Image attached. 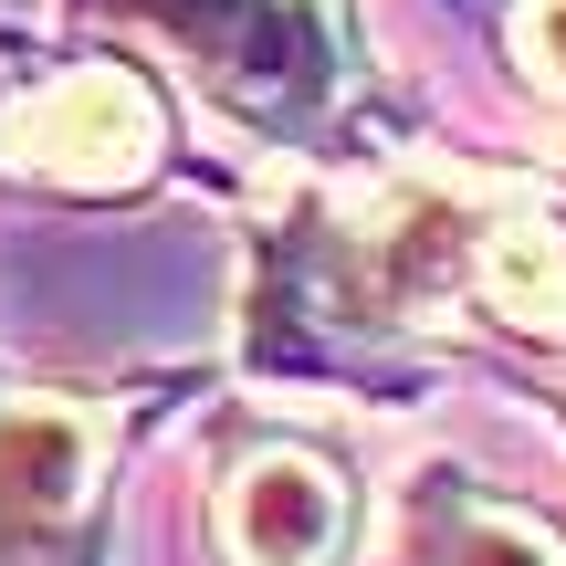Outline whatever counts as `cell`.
Returning a JSON list of instances; mask_svg holds the SVG:
<instances>
[{
  "label": "cell",
  "mask_w": 566,
  "mask_h": 566,
  "mask_svg": "<svg viewBox=\"0 0 566 566\" xmlns=\"http://www.w3.org/2000/svg\"><path fill=\"white\" fill-rule=\"evenodd\" d=\"M158 158H168L158 84L126 74V63H105V53L95 63H63V74H42L32 95L0 105V168H11V179L116 200V189H137Z\"/></svg>",
  "instance_id": "6da1fadb"
},
{
  "label": "cell",
  "mask_w": 566,
  "mask_h": 566,
  "mask_svg": "<svg viewBox=\"0 0 566 566\" xmlns=\"http://www.w3.org/2000/svg\"><path fill=\"white\" fill-rule=\"evenodd\" d=\"M367 535V483L325 441H252L210 472V556L221 566H346Z\"/></svg>",
  "instance_id": "7a4b0ae2"
},
{
  "label": "cell",
  "mask_w": 566,
  "mask_h": 566,
  "mask_svg": "<svg viewBox=\"0 0 566 566\" xmlns=\"http://www.w3.org/2000/svg\"><path fill=\"white\" fill-rule=\"evenodd\" d=\"M116 420L53 388H0V566H42L95 514Z\"/></svg>",
  "instance_id": "3957f363"
},
{
  "label": "cell",
  "mask_w": 566,
  "mask_h": 566,
  "mask_svg": "<svg viewBox=\"0 0 566 566\" xmlns=\"http://www.w3.org/2000/svg\"><path fill=\"white\" fill-rule=\"evenodd\" d=\"M409 566H566V525H546L535 504L472 483V472L430 462L409 483V525H399Z\"/></svg>",
  "instance_id": "277c9868"
},
{
  "label": "cell",
  "mask_w": 566,
  "mask_h": 566,
  "mask_svg": "<svg viewBox=\"0 0 566 566\" xmlns=\"http://www.w3.org/2000/svg\"><path fill=\"white\" fill-rule=\"evenodd\" d=\"M504 53H514V74H525V95H546L566 116V0H514Z\"/></svg>",
  "instance_id": "5b68a950"
}]
</instances>
